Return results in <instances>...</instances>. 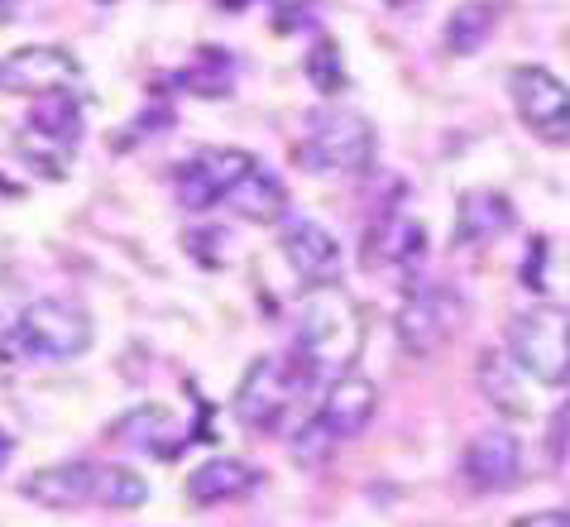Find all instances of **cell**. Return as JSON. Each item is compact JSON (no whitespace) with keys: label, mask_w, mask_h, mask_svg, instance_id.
Masks as SVG:
<instances>
[{"label":"cell","mask_w":570,"mask_h":527,"mask_svg":"<svg viewBox=\"0 0 570 527\" xmlns=\"http://www.w3.org/2000/svg\"><path fill=\"white\" fill-rule=\"evenodd\" d=\"M364 345V316L360 302L345 293L341 283L312 287V297L297 312V355H303L316 374H345Z\"/></svg>","instance_id":"1"},{"label":"cell","mask_w":570,"mask_h":527,"mask_svg":"<svg viewBox=\"0 0 570 527\" xmlns=\"http://www.w3.org/2000/svg\"><path fill=\"white\" fill-rule=\"evenodd\" d=\"M312 383L316 370L303 355H259L235 389V418L249 431H278Z\"/></svg>","instance_id":"2"},{"label":"cell","mask_w":570,"mask_h":527,"mask_svg":"<svg viewBox=\"0 0 570 527\" xmlns=\"http://www.w3.org/2000/svg\"><path fill=\"white\" fill-rule=\"evenodd\" d=\"M509 355L528 379L561 389L570 383V308L537 302L509 322Z\"/></svg>","instance_id":"3"},{"label":"cell","mask_w":570,"mask_h":527,"mask_svg":"<svg viewBox=\"0 0 570 527\" xmlns=\"http://www.w3.org/2000/svg\"><path fill=\"white\" fill-rule=\"evenodd\" d=\"M297 164L316 178H345L374 164V125L355 110H316L307 120V139L297 149Z\"/></svg>","instance_id":"4"},{"label":"cell","mask_w":570,"mask_h":527,"mask_svg":"<svg viewBox=\"0 0 570 527\" xmlns=\"http://www.w3.org/2000/svg\"><path fill=\"white\" fill-rule=\"evenodd\" d=\"M20 326V345L29 360H49V364H68L91 350V316L77 302L62 297H39L14 316Z\"/></svg>","instance_id":"5"},{"label":"cell","mask_w":570,"mask_h":527,"mask_svg":"<svg viewBox=\"0 0 570 527\" xmlns=\"http://www.w3.org/2000/svg\"><path fill=\"white\" fill-rule=\"evenodd\" d=\"M461 316H465V302L455 297L446 283H413L399 302L393 331H399V345L407 355H436L455 335Z\"/></svg>","instance_id":"6"},{"label":"cell","mask_w":570,"mask_h":527,"mask_svg":"<svg viewBox=\"0 0 570 527\" xmlns=\"http://www.w3.org/2000/svg\"><path fill=\"white\" fill-rule=\"evenodd\" d=\"M509 96L528 135H537L542 144H570V87L557 72L522 62L509 72Z\"/></svg>","instance_id":"7"},{"label":"cell","mask_w":570,"mask_h":527,"mask_svg":"<svg viewBox=\"0 0 570 527\" xmlns=\"http://www.w3.org/2000/svg\"><path fill=\"white\" fill-rule=\"evenodd\" d=\"M249 164H255V154L245 149H197L193 158H183L178 173H173V187H178V202L187 212H212L230 197V187L245 178Z\"/></svg>","instance_id":"8"},{"label":"cell","mask_w":570,"mask_h":527,"mask_svg":"<svg viewBox=\"0 0 570 527\" xmlns=\"http://www.w3.org/2000/svg\"><path fill=\"white\" fill-rule=\"evenodd\" d=\"M77 77H82V62L58 43H24L0 58V91L10 96H53L68 91Z\"/></svg>","instance_id":"9"},{"label":"cell","mask_w":570,"mask_h":527,"mask_svg":"<svg viewBox=\"0 0 570 527\" xmlns=\"http://www.w3.org/2000/svg\"><path fill=\"white\" fill-rule=\"evenodd\" d=\"M278 250H283L288 269H293V274L303 279L307 287H326V283L341 279L345 254H341V245H336V235H331L326 226H316V221H303V216L283 221Z\"/></svg>","instance_id":"10"},{"label":"cell","mask_w":570,"mask_h":527,"mask_svg":"<svg viewBox=\"0 0 570 527\" xmlns=\"http://www.w3.org/2000/svg\"><path fill=\"white\" fill-rule=\"evenodd\" d=\"M461 475L470 489L480 494H503L518 485L522 475V446L513 431L503 427H489V431H474L470 446L461 451Z\"/></svg>","instance_id":"11"},{"label":"cell","mask_w":570,"mask_h":527,"mask_svg":"<svg viewBox=\"0 0 570 527\" xmlns=\"http://www.w3.org/2000/svg\"><path fill=\"white\" fill-rule=\"evenodd\" d=\"M374 412H379V389H374V379L345 370V374H331L326 393H322V408H316V427H322L326 437L341 446V441L360 437V431L370 427Z\"/></svg>","instance_id":"12"},{"label":"cell","mask_w":570,"mask_h":527,"mask_svg":"<svg viewBox=\"0 0 570 527\" xmlns=\"http://www.w3.org/2000/svg\"><path fill=\"white\" fill-rule=\"evenodd\" d=\"M101 489V466H87V460H62V466H49V470H35L24 479V499H35L53 514H72L97 499Z\"/></svg>","instance_id":"13"},{"label":"cell","mask_w":570,"mask_h":527,"mask_svg":"<svg viewBox=\"0 0 570 527\" xmlns=\"http://www.w3.org/2000/svg\"><path fill=\"white\" fill-rule=\"evenodd\" d=\"M513 202L503 192H465L461 206H455V245L470 250V245H489L499 240L503 231H513Z\"/></svg>","instance_id":"14"},{"label":"cell","mask_w":570,"mask_h":527,"mask_svg":"<svg viewBox=\"0 0 570 527\" xmlns=\"http://www.w3.org/2000/svg\"><path fill=\"white\" fill-rule=\"evenodd\" d=\"M259 489V470L245 466V460H230V456H216L207 466H197L187 475V499L212 508V504H235L245 499V494Z\"/></svg>","instance_id":"15"},{"label":"cell","mask_w":570,"mask_h":527,"mask_svg":"<svg viewBox=\"0 0 570 527\" xmlns=\"http://www.w3.org/2000/svg\"><path fill=\"white\" fill-rule=\"evenodd\" d=\"M226 206H230L235 216L255 221V226H274V221L288 216V187H283V178H274V173H268L259 158H255L245 178L230 187Z\"/></svg>","instance_id":"16"},{"label":"cell","mask_w":570,"mask_h":527,"mask_svg":"<svg viewBox=\"0 0 570 527\" xmlns=\"http://www.w3.org/2000/svg\"><path fill=\"white\" fill-rule=\"evenodd\" d=\"M422 254H426V231H422V221H413V216L379 221V226L370 231V245H364V260L370 264L403 269V274H413Z\"/></svg>","instance_id":"17"},{"label":"cell","mask_w":570,"mask_h":527,"mask_svg":"<svg viewBox=\"0 0 570 527\" xmlns=\"http://www.w3.org/2000/svg\"><path fill=\"white\" fill-rule=\"evenodd\" d=\"M110 437L125 441V446H139V451H149V456H178L183 441H187V431H178V422H173L164 408L145 403V408H135V412H125V418H116Z\"/></svg>","instance_id":"18"},{"label":"cell","mask_w":570,"mask_h":527,"mask_svg":"<svg viewBox=\"0 0 570 527\" xmlns=\"http://www.w3.org/2000/svg\"><path fill=\"white\" fill-rule=\"evenodd\" d=\"M518 374H522V370L513 364V355H499V350H484L480 364H474L480 393L503 412V418H528V412H532V403H528V393H522Z\"/></svg>","instance_id":"19"},{"label":"cell","mask_w":570,"mask_h":527,"mask_svg":"<svg viewBox=\"0 0 570 527\" xmlns=\"http://www.w3.org/2000/svg\"><path fill=\"white\" fill-rule=\"evenodd\" d=\"M494 25H499V10L489 6V0H465V6L451 10L446 29H441V43H446V53L470 58V53H480V48L489 43Z\"/></svg>","instance_id":"20"},{"label":"cell","mask_w":570,"mask_h":527,"mask_svg":"<svg viewBox=\"0 0 570 527\" xmlns=\"http://www.w3.org/2000/svg\"><path fill=\"white\" fill-rule=\"evenodd\" d=\"M29 130H39V135H49L58 144H72L82 139V101L68 91H53V96H43V101L35 106V116H29Z\"/></svg>","instance_id":"21"},{"label":"cell","mask_w":570,"mask_h":527,"mask_svg":"<svg viewBox=\"0 0 570 527\" xmlns=\"http://www.w3.org/2000/svg\"><path fill=\"white\" fill-rule=\"evenodd\" d=\"M14 149H20V158L29 168L39 173V178H62L68 173V144H58L49 135H39V130H20V139H14Z\"/></svg>","instance_id":"22"},{"label":"cell","mask_w":570,"mask_h":527,"mask_svg":"<svg viewBox=\"0 0 570 527\" xmlns=\"http://www.w3.org/2000/svg\"><path fill=\"white\" fill-rule=\"evenodd\" d=\"M145 499H149V485H145V479H139L135 470H125V466H101L97 504L120 508V514H130V508H139Z\"/></svg>","instance_id":"23"},{"label":"cell","mask_w":570,"mask_h":527,"mask_svg":"<svg viewBox=\"0 0 570 527\" xmlns=\"http://www.w3.org/2000/svg\"><path fill=\"white\" fill-rule=\"evenodd\" d=\"M307 77H312V87L316 91H326V96H336L341 87H345V68H341V48L331 43V39H322L307 53Z\"/></svg>","instance_id":"24"},{"label":"cell","mask_w":570,"mask_h":527,"mask_svg":"<svg viewBox=\"0 0 570 527\" xmlns=\"http://www.w3.org/2000/svg\"><path fill=\"white\" fill-rule=\"evenodd\" d=\"M20 360H29L24 345H20V326H10L6 316H0V374H10Z\"/></svg>","instance_id":"25"},{"label":"cell","mask_w":570,"mask_h":527,"mask_svg":"<svg viewBox=\"0 0 570 527\" xmlns=\"http://www.w3.org/2000/svg\"><path fill=\"white\" fill-rule=\"evenodd\" d=\"M513 527H570V508H542V514L513 518Z\"/></svg>","instance_id":"26"},{"label":"cell","mask_w":570,"mask_h":527,"mask_svg":"<svg viewBox=\"0 0 570 527\" xmlns=\"http://www.w3.org/2000/svg\"><path fill=\"white\" fill-rule=\"evenodd\" d=\"M207 62H216V48H207ZM216 68H220V77H226V72H230V62L220 58ZM187 82H202V91H207V96H220V91H226V82H212V77H207V72H197V68L187 72Z\"/></svg>","instance_id":"27"},{"label":"cell","mask_w":570,"mask_h":527,"mask_svg":"<svg viewBox=\"0 0 570 527\" xmlns=\"http://www.w3.org/2000/svg\"><path fill=\"white\" fill-rule=\"evenodd\" d=\"M14 6H20V0H0V25L14 20Z\"/></svg>","instance_id":"28"},{"label":"cell","mask_w":570,"mask_h":527,"mask_svg":"<svg viewBox=\"0 0 570 527\" xmlns=\"http://www.w3.org/2000/svg\"><path fill=\"white\" fill-rule=\"evenodd\" d=\"M10 456H14V441L6 437V431H0V466H6V460H10Z\"/></svg>","instance_id":"29"},{"label":"cell","mask_w":570,"mask_h":527,"mask_svg":"<svg viewBox=\"0 0 570 527\" xmlns=\"http://www.w3.org/2000/svg\"><path fill=\"white\" fill-rule=\"evenodd\" d=\"M389 6H413V0H389Z\"/></svg>","instance_id":"30"}]
</instances>
